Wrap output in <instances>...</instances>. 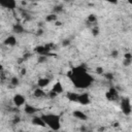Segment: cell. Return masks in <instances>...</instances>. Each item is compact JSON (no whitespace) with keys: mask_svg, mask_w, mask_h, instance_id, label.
Listing matches in <instances>:
<instances>
[{"mask_svg":"<svg viewBox=\"0 0 132 132\" xmlns=\"http://www.w3.org/2000/svg\"><path fill=\"white\" fill-rule=\"evenodd\" d=\"M67 76L72 82V85L74 86V88L80 89V90L88 89L94 81L93 75H91L88 69L82 65L73 67L67 73Z\"/></svg>","mask_w":132,"mask_h":132,"instance_id":"1","label":"cell"},{"mask_svg":"<svg viewBox=\"0 0 132 132\" xmlns=\"http://www.w3.org/2000/svg\"><path fill=\"white\" fill-rule=\"evenodd\" d=\"M42 119L44 120L46 127H48L53 131H58L61 129V118L59 114L54 112H47L41 114Z\"/></svg>","mask_w":132,"mask_h":132,"instance_id":"2","label":"cell"},{"mask_svg":"<svg viewBox=\"0 0 132 132\" xmlns=\"http://www.w3.org/2000/svg\"><path fill=\"white\" fill-rule=\"evenodd\" d=\"M120 107H121V110L124 114L130 116L132 113V104H131V100L128 97H124L121 99Z\"/></svg>","mask_w":132,"mask_h":132,"instance_id":"3","label":"cell"},{"mask_svg":"<svg viewBox=\"0 0 132 132\" xmlns=\"http://www.w3.org/2000/svg\"><path fill=\"white\" fill-rule=\"evenodd\" d=\"M34 52L38 54L39 56H47L51 52V46L50 45H37L34 48Z\"/></svg>","mask_w":132,"mask_h":132,"instance_id":"4","label":"cell"},{"mask_svg":"<svg viewBox=\"0 0 132 132\" xmlns=\"http://www.w3.org/2000/svg\"><path fill=\"white\" fill-rule=\"evenodd\" d=\"M79 104L81 105H89L91 103V97H90V94L88 92H84V93H80L79 96H78V101H77Z\"/></svg>","mask_w":132,"mask_h":132,"instance_id":"5","label":"cell"},{"mask_svg":"<svg viewBox=\"0 0 132 132\" xmlns=\"http://www.w3.org/2000/svg\"><path fill=\"white\" fill-rule=\"evenodd\" d=\"M12 102L15 106L21 107V106H24L26 104V98L22 94H15L12 97Z\"/></svg>","mask_w":132,"mask_h":132,"instance_id":"6","label":"cell"},{"mask_svg":"<svg viewBox=\"0 0 132 132\" xmlns=\"http://www.w3.org/2000/svg\"><path fill=\"white\" fill-rule=\"evenodd\" d=\"M0 5L3 8L12 10L16 7V0H0Z\"/></svg>","mask_w":132,"mask_h":132,"instance_id":"7","label":"cell"},{"mask_svg":"<svg viewBox=\"0 0 132 132\" xmlns=\"http://www.w3.org/2000/svg\"><path fill=\"white\" fill-rule=\"evenodd\" d=\"M105 97H106V99L109 100V101H114V100L119 99V93H118V91H117L116 88H110V89L106 92Z\"/></svg>","mask_w":132,"mask_h":132,"instance_id":"8","label":"cell"},{"mask_svg":"<svg viewBox=\"0 0 132 132\" xmlns=\"http://www.w3.org/2000/svg\"><path fill=\"white\" fill-rule=\"evenodd\" d=\"M31 122H32V124L35 125V126H39V127H42V128L46 127V124H45L44 120L42 119V117L34 116V117L32 118V121H31Z\"/></svg>","mask_w":132,"mask_h":132,"instance_id":"9","label":"cell"},{"mask_svg":"<svg viewBox=\"0 0 132 132\" xmlns=\"http://www.w3.org/2000/svg\"><path fill=\"white\" fill-rule=\"evenodd\" d=\"M51 91H53V92H55L56 94H61V93H63L64 92V88H63V85H62V82L60 81V80H57L54 85H53V87H52V90Z\"/></svg>","mask_w":132,"mask_h":132,"instance_id":"10","label":"cell"},{"mask_svg":"<svg viewBox=\"0 0 132 132\" xmlns=\"http://www.w3.org/2000/svg\"><path fill=\"white\" fill-rule=\"evenodd\" d=\"M72 114H73V117L76 118L77 120H80V121H87V120H88V116H87L86 112H84L82 110L75 109V110H73Z\"/></svg>","mask_w":132,"mask_h":132,"instance_id":"11","label":"cell"},{"mask_svg":"<svg viewBox=\"0 0 132 132\" xmlns=\"http://www.w3.org/2000/svg\"><path fill=\"white\" fill-rule=\"evenodd\" d=\"M16 38H15V36L14 35H9V36H7L5 39H4V41H3V43L5 44V45H7V46H14L15 44H16Z\"/></svg>","mask_w":132,"mask_h":132,"instance_id":"12","label":"cell"},{"mask_svg":"<svg viewBox=\"0 0 132 132\" xmlns=\"http://www.w3.org/2000/svg\"><path fill=\"white\" fill-rule=\"evenodd\" d=\"M24 111H25V113H27V114H30V116H34L37 111H38V109L36 108V107H34L33 105H30V104H25L24 105Z\"/></svg>","mask_w":132,"mask_h":132,"instance_id":"13","label":"cell"},{"mask_svg":"<svg viewBox=\"0 0 132 132\" xmlns=\"http://www.w3.org/2000/svg\"><path fill=\"white\" fill-rule=\"evenodd\" d=\"M78 96H79V94L76 93V92H73V91H69V92L66 93L67 99L71 102H77L78 101Z\"/></svg>","mask_w":132,"mask_h":132,"instance_id":"14","label":"cell"},{"mask_svg":"<svg viewBox=\"0 0 132 132\" xmlns=\"http://www.w3.org/2000/svg\"><path fill=\"white\" fill-rule=\"evenodd\" d=\"M50 81H51V80H50V78H47V77H40V78L37 80V87L44 89L45 87L48 86Z\"/></svg>","mask_w":132,"mask_h":132,"instance_id":"15","label":"cell"},{"mask_svg":"<svg viewBox=\"0 0 132 132\" xmlns=\"http://www.w3.org/2000/svg\"><path fill=\"white\" fill-rule=\"evenodd\" d=\"M33 96L36 97V98H43V97L46 96V93H45V91H43L42 88L37 87V89H35L34 92H33Z\"/></svg>","mask_w":132,"mask_h":132,"instance_id":"16","label":"cell"},{"mask_svg":"<svg viewBox=\"0 0 132 132\" xmlns=\"http://www.w3.org/2000/svg\"><path fill=\"white\" fill-rule=\"evenodd\" d=\"M131 63H132V54L131 53H126L124 55L123 64H124V66H129Z\"/></svg>","mask_w":132,"mask_h":132,"instance_id":"17","label":"cell"},{"mask_svg":"<svg viewBox=\"0 0 132 132\" xmlns=\"http://www.w3.org/2000/svg\"><path fill=\"white\" fill-rule=\"evenodd\" d=\"M12 31L16 34H22V33L25 32V28L21 24H15V25L12 26Z\"/></svg>","mask_w":132,"mask_h":132,"instance_id":"18","label":"cell"},{"mask_svg":"<svg viewBox=\"0 0 132 132\" xmlns=\"http://www.w3.org/2000/svg\"><path fill=\"white\" fill-rule=\"evenodd\" d=\"M45 21H46L47 23H52V22L55 23L56 21H58V15H57V13L53 12V13L47 14V15L45 16Z\"/></svg>","mask_w":132,"mask_h":132,"instance_id":"19","label":"cell"},{"mask_svg":"<svg viewBox=\"0 0 132 132\" xmlns=\"http://www.w3.org/2000/svg\"><path fill=\"white\" fill-rule=\"evenodd\" d=\"M87 21L89 24H96L97 23V16L95 14H89L88 18H87Z\"/></svg>","mask_w":132,"mask_h":132,"instance_id":"20","label":"cell"},{"mask_svg":"<svg viewBox=\"0 0 132 132\" xmlns=\"http://www.w3.org/2000/svg\"><path fill=\"white\" fill-rule=\"evenodd\" d=\"M9 81H10V84H11L12 86H18L19 82H20V79H19V77H16V76H12Z\"/></svg>","mask_w":132,"mask_h":132,"instance_id":"21","label":"cell"},{"mask_svg":"<svg viewBox=\"0 0 132 132\" xmlns=\"http://www.w3.org/2000/svg\"><path fill=\"white\" fill-rule=\"evenodd\" d=\"M99 32H100V30H99V27L95 26V27H93V28H92V34H93L94 36H97V35L99 34Z\"/></svg>","mask_w":132,"mask_h":132,"instance_id":"22","label":"cell"},{"mask_svg":"<svg viewBox=\"0 0 132 132\" xmlns=\"http://www.w3.org/2000/svg\"><path fill=\"white\" fill-rule=\"evenodd\" d=\"M95 72L97 74H104V69L101 67V66H97L96 69H95Z\"/></svg>","mask_w":132,"mask_h":132,"instance_id":"23","label":"cell"},{"mask_svg":"<svg viewBox=\"0 0 132 132\" xmlns=\"http://www.w3.org/2000/svg\"><path fill=\"white\" fill-rule=\"evenodd\" d=\"M61 11H63V6H62V5H57V6L54 7V12H55V13L61 12Z\"/></svg>","mask_w":132,"mask_h":132,"instance_id":"24","label":"cell"},{"mask_svg":"<svg viewBox=\"0 0 132 132\" xmlns=\"http://www.w3.org/2000/svg\"><path fill=\"white\" fill-rule=\"evenodd\" d=\"M110 56H111V58H118L119 57V52H118V50H111V52H110Z\"/></svg>","mask_w":132,"mask_h":132,"instance_id":"25","label":"cell"},{"mask_svg":"<svg viewBox=\"0 0 132 132\" xmlns=\"http://www.w3.org/2000/svg\"><path fill=\"white\" fill-rule=\"evenodd\" d=\"M47 59V56H39L38 57V63H43Z\"/></svg>","mask_w":132,"mask_h":132,"instance_id":"26","label":"cell"},{"mask_svg":"<svg viewBox=\"0 0 132 132\" xmlns=\"http://www.w3.org/2000/svg\"><path fill=\"white\" fill-rule=\"evenodd\" d=\"M69 44H70V40H69V39H64L63 42H62V45H63V46H67V45H69Z\"/></svg>","mask_w":132,"mask_h":132,"instance_id":"27","label":"cell"},{"mask_svg":"<svg viewBox=\"0 0 132 132\" xmlns=\"http://www.w3.org/2000/svg\"><path fill=\"white\" fill-rule=\"evenodd\" d=\"M103 1H105L107 3H110V4H117L119 2V0H103Z\"/></svg>","mask_w":132,"mask_h":132,"instance_id":"28","label":"cell"},{"mask_svg":"<svg viewBox=\"0 0 132 132\" xmlns=\"http://www.w3.org/2000/svg\"><path fill=\"white\" fill-rule=\"evenodd\" d=\"M104 75H105V77H106L107 79H112V78H113L112 73H106V74H104Z\"/></svg>","mask_w":132,"mask_h":132,"instance_id":"29","label":"cell"},{"mask_svg":"<svg viewBox=\"0 0 132 132\" xmlns=\"http://www.w3.org/2000/svg\"><path fill=\"white\" fill-rule=\"evenodd\" d=\"M20 122V118L18 117V118H14V120H13V124H16V123H19Z\"/></svg>","mask_w":132,"mask_h":132,"instance_id":"30","label":"cell"},{"mask_svg":"<svg viewBox=\"0 0 132 132\" xmlns=\"http://www.w3.org/2000/svg\"><path fill=\"white\" fill-rule=\"evenodd\" d=\"M55 25H56V26H61V25H62V23H61V22H59V21H56V22H55Z\"/></svg>","mask_w":132,"mask_h":132,"instance_id":"31","label":"cell"},{"mask_svg":"<svg viewBox=\"0 0 132 132\" xmlns=\"http://www.w3.org/2000/svg\"><path fill=\"white\" fill-rule=\"evenodd\" d=\"M21 74H22V75L26 74V69H24V68H23V69H22V71H21Z\"/></svg>","mask_w":132,"mask_h":132,"instance_id":"32","label":"cell"},{"mask_svg":"<svg viewBox=\"0 0 132 132\" xmlns=\"http://www.w3.org/2000/svg\"><path fill=\"white\" fill-rule=\"evenodd\" d=\"M127 2H128L130 5H132V0H127Z\"/></svg>","mask_w":132,"mask_h":132,"instance_id":"33","label":"cell"},{"mask_svg":"<svg viewBox=\"0 0 132 132\" xmlns=\"http://www.w3.org/2000/svg\"><path fill=\"white\" fill-rule=\"evenodd\" d=\"M65 1H68V2H69V1H71V0H65Z\"/></svg>","mask_w":132,"mask_h":132,"instance_id":"34","label":"cell"}]
</instances>
